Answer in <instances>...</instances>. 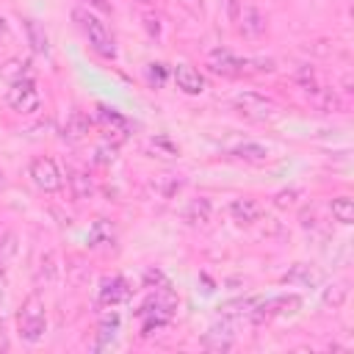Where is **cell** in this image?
Segmentation results:
<instances>
[{
  "mask_svg": "<svg viewBox=\"0 0 354 354\" xmlns=\"http://www.w3.org/2000/svg\"><path fill=\"white\" fill-rule=\"evenodd\" d=\"M227 17H230V22H238V17H241V3L238 0H227Z\"/></svg>",
  "mask_w": 354,
  "mask_h": 354,
  "instance_id": "cell-31",
  "label": "cell"
},
{
  "mask_svg": "<svg viewBox=\"0 0 354 354\" xmlns=\"http://www.w3.org/2000/svg\"><path fill=\"white\" fill-rule=\"evenodd\" d=\"M346 293H348V288H346L343 282H337V285L326 288L324 301H326V304H332V307H340V304H343V299H346Z\"/></svg>",
  "mask_w": 354,
  "mask_h": 354,
  "instance_id": "cell-27",
  "label": "cell"
},
{
  "mask_svg": "<svg viewBox=\"0 0 354 354\" xmlns=\"http://www.w3.org/2000/svg\"><path fill=\"white\" fill-rule=\"evenodd\" d=\"M88 130H91V119L83 113V111H72L69 113V119H66V124H64V138L69 141V144H77V141H83L86 136H88Z\"/></svg>",
  "mask_w": 354,
  "mask_h": 354,
  "instance_id": "cell-12",
  "label": "cell"
},
{
  "mask_svg": "<svg viewBox=\"0 0 354 354\" xmlns=\"http://www.w3.org/2000/svg\"><path fill=\"white\" fill-rule=\"evenodd\" d=\"M147 152H152L155 158H163V160H174V158L180 155L177 144H171L166 136H155V138H149V141H147Z\"/></svg>",
  "mask_w": 354,
  "mask_h": 354,
  "instance_id": "cell-21",
  "label": "cell"
},
{
  "mask_svg": "<svg viewBox=\"0 0 354 354\" xmlns=\"http://www.w3.org/2000/svg\"><path fill=\"white\" fill-rule=\"evenodd\" d=\"M174 83L180 91L185 94H202L205 91V77L199 75V69H194L191 64H180L174 69Z\"/></svg>",
  "mask_w": 354,
  "mask_h": 354,
  "instance_id": "cell-10",
  "label": "cell"
},
{
  "mask_svg": "<svg viewBox=\"0 0 354 354\" xmlns=\"http://www.w3.org/2000/svg\"><path fill=\"white\" fill-rule=\"evenodd\" d=\"M144 25H147V30H149L152 36H160V19H158V17H147Z\"/></svg>",
  "mask_w": 354,
  "mask_h": 354,
  "instance_id": "cell-32",
  "label": "cell"
},
{
  "mask_svg": "<svg viewBox=\"0 0 354 354\" xmlns=\"http://www.w3.org/2000/svg\"><path fill=\"white\" fill-rule=\"evenodd\" d=\"M6 102L17 111V113H33L41 102L39 97V88L36 83L28 77V80H19V83H11V88L6 91Z\"/></svg>",
  "mask_w": 354,
  "mask_h": 354,
  "instance_id": "cell-5",
  "label": "cell"
},
{
  "mask_svg": "<svg viewBox=\"0 0 354 354\" xmlns=\"http://www.w3.org/2000/svg\"><path fill=\"white\" fill-rule=\"evenodd\" d=\"M14 252H17V235L14 232H6L3 241H0V266L8 263L14 257Z\"/></svg>",
  "mask_w": 354,
  "mask_h": 354,
  "instance_id": "cell-28",
  "label": "cell"
},
{
  "mask_svg": "<svg viewBox=\"0 0 354 354\" xmlns=\"http://www.w3.org/2000/svg\"><path fill=\"white\" fill-rule=\"evenodd\" d=\"M17 329H19V337L28 343L41 340V335L47 329V318H44V301L39 293H30L22 301V307L17 313Z\"/></svg>",
  "mask_w": 354,
  "mask_h": 354,
  "instance_id": "cell-1",
  "label": "cell"
},
{
  "mask_svg": "<svg viewBox=\"0 0 354 354\" xmlns=\"http://www.w3.org/2000/svg\"><path fill=\"white\" fill-rule=\"evenodd\" d=\"M238 19H241V30H243L246 36H260V33L266 30V17H263L260 8H254V6L243 8V14H241Z\"/></svg>",
  "mask_w": 354,
  "mask_h": 354,
  "instance_id": "cell-17",
  "label": "cell"
},
{
  "mask_svg": "<svg viewBox=\"0 0 354 354\" xmlns=\"http://www.w3.org/2000/svg\"><path fill=\"white\" fill-rule=\"evenodd\" d=\"M232 105L246 116V119H254V122H271L277 119L279 108L274 100L263 97V94H254V91H241L232 97Z\"/></svg>",
  "mask_w": 354,
  "mask_h": 354,
  "instance_id": "cell-3",
  "label": "cell"
},
{
  "mask_svg": "<svg viewBox=\"0 0 354 354\" xmlns=\"http://www.w3.org/2000/svg\"><path fill=\"white\" fill-rule=\"evenodd\" d=\"M310 97H313V102H315L321 111H326V113L340 111V97L335 94V88H321V86H315V88L310 91Z\"/></svg>",
  "mask_w": 354,
  "mask_h": 354,
  "instance_id": "cell-22",
  "label": "cell"
},
{
  "mask_svg": "<svg viewBox=\"0 0 354 354\" xmlns=\"http://www.w3.org/2000/svg\"><path fill=\"white\" fill-rule=\"evenodd\" d=\"M33 185L44 194H55L61 188V171H58V163L53 158H36L28 169Z\"/></svg>",
  "mask_w": 354,
  "mask_h": 354,
  "instance_id": "cell-7",
  "label": "cell"
},
{
  "mask_svg": "<svg viewBox=\"0 0 354 354\" xmlns=\"http://www.w3.org/2000/svg\"><path fill=\"white\" fill-rule=\"evenodd\" d=\"M232 155L241 158V160H246V163H266L271 152H268V147H263V144L246 141V144H238V147L232 149Z\"/></svg>",
  "mask_w": 354,
  "mask_h": 354,
  "instance_id": "cell-18",
  "label": "cell"
},
{
  "mask_svg": "<svg viewBox=\"0 0 354 354\" xmlns=\"http://www.w3.org/2000/svg\"><path fill=\"white\" fill-rule=\"evenodd\" d=\"M230 216H232L238 224H254V221L263 216V207H260L257 199L241 196V199H232V202H230Z\"/></svg>",
  "mask_w": 354,
  "mask_h": 354,
  "instance_id": "cell-11",
  "label": "cell"
},
{
  "mask_svg": "<svg viewBox=\"0 0 354 354\" xmlns=\"http://www.w3.org/2000/svg\"><path fill=\"white\" fill-rule=\"evenodd\" d=\"M232 324L230 321H221V324H216V326H210L207 332H205V337H202V346L205 348H210V351H227V348H232Z\"/></svg>",
  "mask_w": 354,
  "mask_h": 354,
  "instance_id": "cell-9",
  "label": "cell"
},
{
  "mask_svg": "<svg viewBox=\"0 0 354 354\" xmlns=\"http://www.w3.org/2000/svg\"><path fill=\"white\" fill-rule=\"evenodd\" d=\"M174 307H177V299L169 290H163V293H155L144 301L141 315H144V321H169Z\"/></svg>",
  "mask_w": 354,
  "mask_h": 354,
  "instance_id": "cell-8",
  "label": "cell"
},
{
  "mask_svg": "<svg viewBox=\"0 0 354 354\" xmlns=\"http://www.w3.org/2000/svg\"><path fill=\"white\" fill-rule=\"evenodd\" d=\"M0 39H8V22L0 17Z\"/></svg>",
  "mask_w": 354,
  "mask_h": 354,
  "instance_id": "cell-33",
  "label": "cell"
},
{
  "mask_svg": "<svg viewBox=\"0 0 354 354\" xmlns=\"http://www.w3.org/2000/svg\"><path fill=\"white\" fill-rule=\"evenodd\" d=\"M301 191L299 188H290V191H279L277 196H274V202L279 205V207H288V205H296V196H299Z\"/></svg>",
  "mask_w": 354,
  "mask_h": 354,
  "instance_id": "cell-30",
  "label": "cell"
},
{
  "mask_svg": "<svg viewBox=\"0 0 354 354\" xmlns=\"http://www.w3.org/2000/svg\"><path fill=\"white\" fill-rule=\"evenodd\" d=\"M130 296V288L122 277H111V279H102L100 285V301L102 304H119Z\"/></svg>",
  "mask_w": 354,
  "mask_h": 354,
  "instance_id": "cell-13",
  "label": "cell"
},
{
  "mask_svg": "<svg viewBox=\"0 0 354 354\" xmlns=\"http://www.w3.org/2000/svg\"><path fill=\"white\" fill-rule=\"evenodd\" d=\"M207 66L224 77H238L243 72H252V58H238L227 47H216L207 53Z\"/></svg>",
  "mask_w": 354,
  "mask_h": 354,
  "instance_id": "cell-4",
  "label": "cell"
},
{
  "mask_svg": "<svg viewBox=\"0 0 354 354\" xmlns=\"http://www.w3.org/2000/svg\"><path fill=\"white\" fill-rule=\"evenodd\" d=\"M210 210H213V207H210V199L199 196V199H191V202H188L183 218H185L188 224H194V227H205V224L210 221Z\"/></svg>",
  "mask_w": 354,
  "mask_h": 354,
  "instance_id": "cell-16",
  "label": "cell"
},
{
  "mask_svg": "<svg viewBox=\"0 0 354 354\" xmlns=\"http://www.w3.org/2000/svg\"><path fill=\"white\" fill-rule=\"evenodd\" d=\"M282 279L285 282H301V285H318L321 282V271L313 268V266H307V263H296Z\"/></svg>",
  "mask_w": 354,
  "mask_h": 354,
  "instance_id": "cell-19",
  "label": "cell"
},
{
  "mask_svg": "<svg viewBox=\"0 0 354 354\" xmlns=\"http://www.w3.org/2000/svg\"><path fill=\"white\" fill-rule=\"evenodd\" d=\"M69 185H72V196L75 199H88L94 194V185H91L86 171H69Z\"/></svg>",
  "mask_w": 354,
  "mask_h": 354,
  "instance_id": "cell-25",
  "label": "cell"
},
{
  "mask_svg": "<svg viewBox=\"0 0 354 354\" xmlns=\"http://www.w3.org/2000/svg\"><path fill=\"white\" fill-rule=\"evenodd\" d=\"M257 301H260V296L230 299V301H224V304L218 307V313H221V315H227V318H232V315H246V318H249V313L257 307Z\"/></svg>",
  "mask_w": 354,
  "mask_h": 354,
  "instance_id": "cell-20",
  "label": "cell"
},
{
  "mask_svg": "<svg viewBox=\"0 0 354 354\" xmlns=\"http://www.w3.org/2000/svg\"><path fill=\"white\" fill-rule=\"evenodd\" d=\"M3 285H6V279H3V274H0V296H3Z\"/></svg>",
  "mask_w": 354,
  "mask_h": 354,
  "instance_id": "cell-36",
  "label": "cell"
},
{
  "mask_svg": "<svg viewBox=\"0 0 354 354\" xmlns=\"http://www.w3.org/2000/svg\"><path fill=\"white\" fill-rule=\"evenodd\" d=\"M301 307V299L299 296H274V299H260L257 301V307L249 313V318L254 321V324H260V321H268V318H274V315H288V313H296Z\"/></svg>",
  "mask_w": 354,
  "mask_h": 354,
  "instance_id": "cell-6",
  "label": "cell"
},
{
  "mask_svg": "<svg viewBox=\"0 0 354 354\" xmlns=\"http://www.w3.org/2000/svg\"><path fill=\"white\" fill-rule=\"evenodd\" d=\"M329 210H332L335 221H340V224H351L354 221V199H348V196H335L329 202Z\"/></svg>",
  "mask_w": 354,
  "mask_h": 354,
  "instance_id": "cell-23",
  "label": "cell"
},
{
  "mask_svg": "<svg viewBox=\"0 0 354 354\" xmlns=\"http://www.w3.org/2000/svg\"><path fill=\"white\" fill-rule=\"evenodd\" d=\"M113 152H116V144L105 141V144H100V147L94 149V160H97V163H108V160H113Z\"/></svg>",
  "mask_w": 354,
  "mask_h": 354,
  "instance_id": "cell-29",
  "label": "cell"
},
{
  "mask_svg": "<svg viewBox=\"0 0 354 354\" xmlns=\"http://www.w3.org/2000/svg\"><path fill=\"white\" fill-rule=\"evenodd\" d=\"M3 185H6V174L0 171V191H3Z\"/></svg>",
  "mask_w": 354,
  "mask_h": 354,
  "instance_id": "cell-35",
  "label": "cell"
},
{
  "mask_svg": "<svg viewBox=\"0 0 354 354\" xmlns=\"http://www.w3.org/2000/svg\"><path fill=\"white\" fill-rule=\"evenodd\" d=\"M22 25H25V36H28L30 50L39 53V55H50V39H47L44 28H41L36 19H25Z\"/></svg>",
  "mask_w": 354,
  "mask_h": 354,
  "instance_id": "cell-15",
  "label": "cell"
},
{
  "mask_svg": "<svg viewBox=\"0 0 354 354\" xmlns=\"http://www.w3.org/2000/svg\"><path fill=\"white\" fill-rule=\"evenodd\" d=\"M185 185V180L180 177V174H160V177H155V183H152V188L160 194V196H174L180 188Z\"/></svg>",
  "mask_w": 354,
  "mask_h": 354,
  "instance_id": "cell-24",
  "label": "cell"
},
{
  "mask_svg": "<svg viewBox=\"0 0 354 354\" xmlns=\"http://www.w3.org/2000/svg\"><path fill=\"white\" fill-rule=\"evenodd\" d=\"M88 3H91V6H97L100 11H111V6H108V3H102V0H88Z\"/></svg>",
  "mask_w": 354,
  "mask_h": 354,
  "instance_id": "cell-34",
  "label": "cell"
},
{
  "mask_svg": "<svg viewBox=\"0 0 354 354\" xmlns=\"http://www.w3.org/2000/svg\"><path fill=\"white\" fill-rule=\"evenodd\" d=\"M72 17H75L77 28L83 30V36L88 39V44H91L102 58H113V55H116L113 36L108 33V28H105L94 14H88V11H83V8H75V11H72Z\"/></svg>",
  "mask_w": 354,
  "mask_h": 354,
  "instance_id": "cell-2",
  "label": "cell"
},
{
  "mask_svg": "<svg viewBox=\"0 0 354 354\" xmlns=\"http://www.w3.org/2000/svg\"><path fill=\"white\" fill-rule=\"evenodd\" d=\"M33 75V64L28 58H11L0 66V77L8 80V83H19V80H28Z\"/></svg>",
  "mask_w": 354,
  "mask_h": 354,
  "instance_id": "cell-14",
  "label": "cell"
},
{
  "mask_svg": "<svg viewBox=\"0 0 354 354\" xmlns=\"http://www.w3.org/2000/svg\"><path fill=\"white\" fill-rule=\"evenodd\" d=\"M166 77H169L166 64H147V80H149V86L160 88V86L166 83Z\"/></svg>",
  "mask_w": 354,
  "mask_h": 354,
  "instance_id": "cell-26",
  "label": "cell"
}]
</instances>
